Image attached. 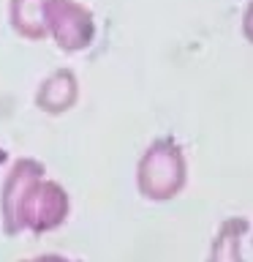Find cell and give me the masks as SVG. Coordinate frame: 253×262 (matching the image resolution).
<instances>
[{
	"instance_id": "obj_1",
	"label": "cell",
	"mask_w": 253,
	"mask_h": 262,
	"mask_svg": "<svg viewBox=\"0 0 253 262\" xmlns=\"http://www.w3.org/2000/svg\"><path fill=\"white\" fill-rule=\"evenodd\" d=\"M68 213L71 196L57 180L46 178L44 164L36 159L14 161L0 188V216L6 235L24 229L36 235L52 232L68 219Z\"/></svg>"
},
{
	"instance_id": "obj_2",
	"label": "cell",
	"mask_w": 253,
	"mask_h": 262,
	"mask_svg": "<svg viewBox=\"0 0 253 262\" xmlns=\"http://www.w3.org/2000/svg\"><path fill=\"white\" fill-rule=\"evenodd\" d=\"M188 183V159L174 137H158L136 164V188L147 202H169Z\"/></svg>"
},
{
	"instance_id": "obj_3",
	"label": "cell",
	"mask_w": 253,
	"mask_h": 262,
	"mask_svg": "<svg viewBox=\"0 0 253 262\" xmlns=\"http://www.w3.org/2000/svg\"><path fill=\"white\" fill-rule=\"evenodd\" d=\"M46 33L63 52L77 55L95 38V19L77 0H46Z\"/></svg>"
},
{
	"instance_id": "obj_4",
	"label": "cell",
	"mask_w": 253,
	"mask_h": 262,
	"mask_svg": "<svg viewBox=\"0 0 253 262\" xmlns=\"http://www.w3.org/2000/svg\"><path fill=\"white\" fill-rule=\"evenodd\" d=\"M77 98H79V82L71 69H57L36 90V106L46 115L68 112L77 104Z\"/></svg>"
},
{
	"instance_id": "obj_5",
	"label": "cell",
	"mask_w": 253,
	"mask_h": 262,
	"mask_svg": "<svg viewBox=\"0 0 253 262\" xmlns=\"http://www.w3.org/2000/svg\"><path fill=\"white\" fill-rule=\"evenodd\" d=\"M250 232V221L245 216H229L220 221L215 237L210 243V254L204 262H245L242 237Z\"/></svg>"
},
{
	"instance_id": "obj_6",
	"label": "cell",
	"mask_w": 253,
	"mask_h": 262,
	"mask_svg": "<svg viewBox=\"0 0 253 262\" xmlns=\"http://www.w3.org/2000/svg\"><path fill=\"white\" fill-rule=\"evenodd\" d=\"M8 22L28 41L46 38V0H8Z\"/></svg>"
},
{
	"instance_id": "obj_7",
	"label": "cell",
	"mask_w": 253,
	"mask_h": 262,
	"mask_svg": "<svg viewBox=\"0 0 253 262\" xmlns=\"http://www.w3.org/2000/svg\"><path fill=\"white\" fill-rule=\"evenodd\" d=\"M242 36L248 44H253V0H248V6L242 11Z\"/></svg>"
},
{
	"instance_id": "obj_8",
	"label": "cell",
	"mask_w": 253,
	"mask_h": 262,
	"mask_svg": "<svg viewBox=\"0 0 253 262\" xmlns=\"http://www.w3.org/2000/svg\"><path fill=\"white\" fill-rule=\"evenodd\" d=\"M22 262H79V259H68V257H63V254H41V257L22 259Z\"/></svg>"
}]
</instances>
